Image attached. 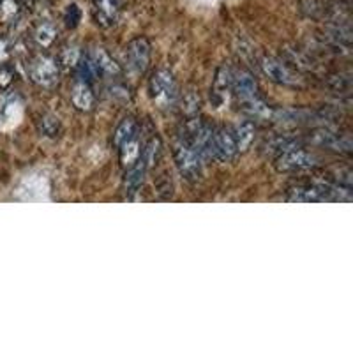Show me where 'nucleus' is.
I'll return each instance as SVG.
<instances>
[{
	"label": "nucleus",
	"instance_id": "nucleus-1",
	"mask_svg": "<svg viewBox=\"0 0 353 353\" xmlns=\"http://www.w3.org/2000/svg\"><path fill=\"white\" fill-rule=\"evenodd\" d=\"M173 159H175V166L179 170L184 181L198 182L203 175V159L198 156L196 150L184 140H179L173 145Z\"/></svg>",
	"mask_w": 353,
	"mask_h": 353
},
{
	"label": "nucleus",
	"instance_id": "nucleus-2",
	"mask_svg": "<svg viewBox=\"0 0 353 353\" xmlns=\"http://www.w3.org/2000/svg\"><path fill=\"white\" fill-rule=\"evenodd\" d=\"M149 92L159 108H172L179 99V87L173 74L166 69H157L149 80Z\"/></svg>",
	"mask_w": 353,
	"mask_h": 353
},
{
	"label": "nucleus",
	"instance_id": "nucleus-3",
	"mask_svg": "<svg viewBox=\"0 0 353 353\" xmlns=\"http://www.w3.org/2000/svg\"><path fill=\"white\" fill-rule=\"evenodd\" d=\"M318 165H320V159L314 154L302 149V147L301 149H293L288 150V152L279 154L274 159V168L281 173L305 172V170L316 168Z\"/></svg>",
	"mask_w": 353,
	"mask_h": 353
},
{
	"label": "nucleus",
	"instance_id": "nucleus-4",
	"mask_svg": "<svg viewBox=\"0 0 353 353\" xmlns=\"http://www.w3.org/2000/svg\"><path fill=\"white\" fill-rule=\"evenodd\" d=\"M28 77L39 87H53L59 81V62L48 55H39L28 64Z\"/></svg>",
	"mask_w": 353,
	"mask_h": 353
},
{
	"label": "nucleus",
	"instance_id": "nucleus-5",
	"mask_svg": "<svg viewBox=\"0 0 353 353\" xmlns=\"http://www.w3.org/2000/svg\"><path fill=\"white\" fill-rule=\"evenodd\" d=\"M260 68L263 71V74L269 78L270 81L277 85H283V87H299L302 83L301 77L297 72L292 71L285 62H281L279 59H274V57H265L261 59Z\"/></svg>",
	"mask_w": 353,
	"mask_h": 353
},
{
	"label": "nucleus",
	"instance_id": "nucleus-6",
	"mask_svg": "<svg viewBox=\"0 0 353 353\" xmlns=\"http://www.w3.org/2000/svg\"><path fill=\"white\" fill-rule=\"evenodd\" d=\"M150 57H152V46L147 37H134L125 46V61L129 68L140 74L149 69Z\"/></svg>",
	"mask_w": 353,
	"mask_h": 353
},
{
	"label": "nucleus",
	"instance_id": "nucleus-7",
	"mask_svg": "<svg viewBox=\"0 0 353 353\" xmlns=\"http://www.w3.org/2000/svg\"><path fill=\"white\" fill-rule=\"evenodd\" d=\"M309 141L321 149L332 150V152L352 154L353 150V143L348 137L330 131V129H318L309 137Z\"/></svg>",
	"mask_w": 353,
	"mask_h": 353
},
{
	"label": "nucleus",
	"instance_id": "nucleus-8",
	"mask_svg": "<svg viewBox=\"0 0 353 353\" xmlns=\"http://www.w3.org/2000/svg\"><path fill=\"white\" fill-rule=\"evenodd\" d=\"M122 11V0H92L90 12L96 25L103 28H110L119 21Z\"/></svg>",
	"mask_w": 353,
	"mask_h": 353
},
{
	"label": "nucleus",
	"instance_id": "nucleus-9",
	"mask_svg": "<svg viewBox=\"0 0 353 353\" xmlns=\"http://www.w3.org/2000/svg\"><path fill=\"white\" fill-rule=\"evenodd\" d=\"M237 154V141L232 129H214V159L219 163H230Z\"/></svg>",
	"mask_w": 353,
	"mask_h": 353
},
{
	"label": "nucleus",
	"instance_id": "nucleus-10",
	"mask_svg": "<svg viewBox=\"0 0 353 353\" xmlns=\"http://www.w3.org/2000/svg\"><path fill=\"white\" fill-rule=\"evenodd\" d=\"M232 88L235 90L237 97L241 101L251 99L258 96V83L251 72L244 71H233L232 72Z\"/></svg>",
	"mask_w": 353,
	"mask_h": 353
},
{
	"label": "nucleus",
	"instance_id": "nucleus-11",
	"mask_svg": "<svg viewBox=\"0 0 353 353\" xmlns=\"http://www.w3.org/2000/svg\"><path fill=\"white\" fill-rule=\"evenodd\" d=\"M147 173H149V168H147V165H145L141 157H138V159L134 161V165L129 166L124 179V189H125V194H128L129 198H132L138 191H140Z\"/></svg>",
	"mask_w": 353,
	"mask_h": 353
},
{
	"label": "nucleus",
	"instance_id": "nucleus-12",
	"mask_svg": "<svg viewBox=\"0 0 353 353\" xmlns=\"http://www.w3.org/2000/svg\"><path fill=\"white\" fill-rule=\"evenodd\" d=\"M71 103L78 112H92L94 105H96V96H94L90 85L83 83V81H78V83L72 87Z\"/></svg>",
	"mask_w": 353,
	"mask_h": 353
},
{
	"label": "nucleus",
	"instance_id": "nucleus-13",
	"mask_svg": "<svg viewBox=\"0 0 353 353\" xmlns=\"http://www.w3.org/2000/svg\"><path fill=\"white\" fill-rule=\"evenodd\" d=\"M134 138H138V122L132 117H125L113 132V143H115L117 149H121L122 145L129 143Z\"/></svg>",
	"mask_w": 353,
	"mask_h": 353
},
{
	"label": "nucleus",
	"instance_id": "nucleus-14",
	"mask_svg": "<svg viewBox=\"0 0 353 353\" xmlns=\"http://www.w3.org/2000/svg\"><path fill=\"white\" fill-rule=\"evenodd\" d=\"M90 57H92L94 62H96L99 72H103V74H106V77L117 78L122 74L121 64H119V62H117L108 52H106V50H103V48L96 50V52H94V55H90Z\"/></svg>",
	"mask_w": 353,
	"mask_h": 353
},
{
	"label": "nucleus",
	"instance_id": "nucleus-15",
	"mask_svg": "<svg viewBox=\"0 0 353 353\" xmlns=\"http://www.w3.org/2000/svg\"><path fill=\"white\" fill-rule=\"evenodd\" d=\"M32 37L34 43H36L39 48L48 50L52 48L53 44L57 43V39H59V30H57L55 25L50 23V21H43V23H39L34 28Z\"/></svg>",
	"mask_w": 353,
	"mask_h": 353
},
{
	"label": "nucleus",
	"instance_id": "nucleus-16",
	"mask_svg": "<svg viewBox=\"0 0 353 353\" xmlns=\"http://www.w3.org/2000/svg\"><path fill=\"white\" fill-rule=\"evenodd\" d=\"M301 147H302L301 138L286 137V134H279V137L272 138V140H269V143L265 145L267 152L276 154V156H279V154L283 152H288V150H293V149H301Z\"/></svg>",
	"mask_w": 353,
	"mask_h": 353
},
{
	"label": "nucleus",
	"instance_id": "nucleus-17",
	"mask_svg": "<svg viewBox=\"0 0 353 353\" xmlns=\"http://www.w3.org/2000/svg\"><path fill=\"white\" fill-rule=\"evenodd\" d=\"M235 141H237L239 152H245L248 149H251V145L254 141V125L251 122H242L237 128L232 129Z\"/></svg>",
	"mask_w": 353,
	"mask_h": 353
},
{
	"label": "nucleus",
	"instance_id": "nucleus-18",
	"mask_svg": "<svg viewBox=\"0 0 353 353\" xmlns=\"http://www.w3.org/2000/svg\"><path fill=\"white\" fill-rule=\"evenodd\" d=\"M37 129L43 137L46 138H57L62 132V124L61 119L53 113H43V115L37 119Z\"/></svg>",
	"mask_w": 353,
	"mask_h": 353
},
{
	"label": "nucleus",
	"instance_id": "nucleus-19",
	"mask_svg": "<svg viewBox=\"0 0 353 353\" xmlns=\"http://www.w3.org/2000/svg\"><path fill=\"white\" fill-rule=\"evenodd\" d=\"M74 69H77V74L80 78V81H83V83H94L97 80V77H99V69H97L96 62H94V59L90 55L80 57V61H78Z\"/></svg>",
	"mask_w": 353,
	"mask_h": 353
},
{
	"label": "nucleus",
	"instance_id": "nucleus-20",
	"mask_svg": "<svg viewBox=\"0 0 353 353\" xmlns=\"http://www.w3.org/2000/svg\"><path fill=\"white\" fill-rule=\"evenodd\" d=\"M159 156H161V140L157 137H154L147 141V145H145L143 150L140 152V157L143 159L147 168L150 170L157 163Z\"/></svg>",
	"mask_w": 353,
	"mask_h": 353
},
{
	"label": "nucleus",
	"instance_id": "nucleus-21",
	"mask_svg": "<svg viewBox=\"0 0 353 353\" xmlns=\"http://www.w3.org/2000/svg\"><path fill=\"white\" fill-rule=\"evenodd\" d=\"M119 152H121V161L125 168H129L131 165H134V161L140 157V152H141L140 143H138V138L131 140L129 143L122 145L121 149H119Z\"/></svg>",
	"mask_w": 353,
	"mask_h": 353
},
{
	"label": "nucleus",
	"instance_id": "nucleus-22",
	"mask_svg": "<svg viewBox=\"0 0 353 353\" xmlns=\"http://www.w3.org/2000/svg\"><path fill=\"white\" fill-rule=\"evenodd\" d=\"M80 50L74 48V46H71V48H64L61 52V55H59V64L64 65L65 69H74L77 68L78 61H80Z\"/></svg>",
	"mask_w": 353,
	"mask_h": 353
},
{
	"label": "nucleus",
	"instance_id": "nucleus-23",
	"mask_svg": "<svg viewBox=\"0 0 353 353\" xmlns=\"http://www.w3.org/2000/svg\"><path fill=\"white\" fill-rule=\"evenodd\" d=\"M14 78H17V71L9 62H0V88L2 90H8L12 83H14Z\"/></svg>",
	"mask_w": 353,
	"mask_h": 353
},
{
	"label": "nucleus",
	"instance_id": "nucleus-24",
	"mask_svg": "<svg viewBox=\"0 0 353 353\" xmlns=\"http://www.w3.org/2000/svg\"><path fill=\"white\" fill-rule=\"evenodd\" d=\"M81 21V11L77 4H69L64 11V23L68 28H77Z\"/></svg>",
	"mask_w": 353,
	"mask_h": 353
}]
</instances>
